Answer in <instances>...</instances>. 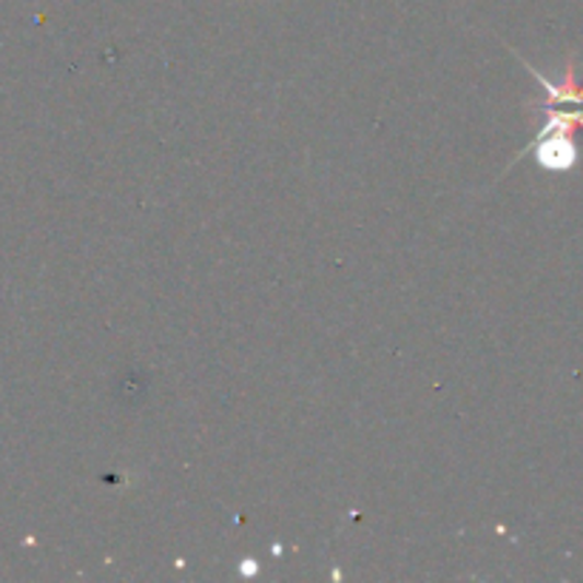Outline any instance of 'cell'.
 Listing matches in <instances>:
<instances>
[{
    "mask_svg": "<svg viewBox=\"0 0 583 583\" xmlns=\"http://www.w3.org/2000/svg\"><path fill=\"white\" fill-rule=\"evenodd\" d=\"M533 154L547 171H569L578 163V145L567 131H538Z\"/></svg>",
    "mask_w": 583,
    "mask_h": 583,
    "instance_id": "obj_2",
    "label": "cell"
},
{
    "mask_svg": "<svg viewBox=\"0 0 583 583\" xmlns=\"http://www.w3.org/2000/svg\"><path fill=\"white\" fill-rule=\"evenodd\" d=\"M526 69L533 71L535 80L544 85V92H547V103L540 106V112L547 114V123L540 131H567L572 135L575 128H583V85L575 83V60H569L567 71H563L561 83H555V80H547L540 74L538 69L521 60Z\"/></svg>",
    "mask_w": 583,
    "mask_h": 583,
    "instance_id": "obj_1",
    "label": "cell"
}]
</instances>
